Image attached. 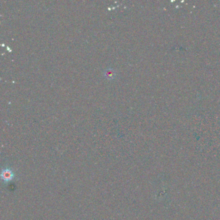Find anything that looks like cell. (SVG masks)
Instances as JSON below:
<instances>
[{"label":"cell","mask_w":220,"mask_h":220,"mask_svg":"<svg viewBox=\"0 0 220 220\" xmlns=\"http://www.w3.org/2000/svg\"><path fill=\"white\" fill-rule=\"evenodd\" d=\"M103 76L109 80H113L116 78V72L115 70L112 68H107L103 71Z\"/></svg>","instance_id":"6da1fadb"},{"label":"cell","mask_w":220,"mask_h":220,"mask_svg":"<svg viewBox=\"0 0 220 220\" xmlns=\"http://www.w3.org/2000/svg\"><path fill=\"white\" fill-rule=\"evenodd\" d=\"M12 173L9 170H5L2 173V178L3 179H5V181H8L10 180L12 178Z\"/></svg>","instance_id":"7a4b0ae2"}]
</instances>
